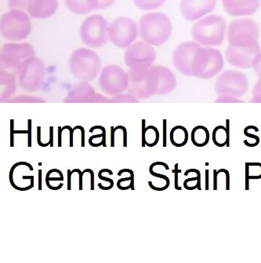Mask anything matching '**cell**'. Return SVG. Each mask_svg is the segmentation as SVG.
I'll return each mask as SVG.
<instances>
[{
  "mask_svg": "<svg viewBox=\"0 0 261 263\" xmlns=\"http://www.w3.org/2000/svg\"><path fill=\"white\" fill-rule=\"evenodd\" d=\"M210 132L204 126H197L191 130V142L196 147H204L210 142Z\"/></svg>",
  "mask_w": 261,
  "mask_h": 263,
  "instance_id": "cell-23",
  "label": "cell"
},
{
  "mask_svg": "<svg viewBox=\"0 0 261 263\" xmlns=\"http://www.w3.org/2000/svg\"><path fill=\"white\" fill-rule=\"evenodd\" d=\"M93 10H104L112 5L115 0H87Z\"/></svg>",
  "mask_w": 261,
  "mask_h": 263,
  "instance_id": "cell-29",
  "label": "cell"
},
{
  "mask_svg": "<svg viewBox=\"0 0 261 263\" xmlns=\"http://www.w3.org/2000/svg\"><path fill=\"white\" fill-rule=\"evenodd\" d=\"M166 0H133L135 5L140 10H151L159 8Z\"/></svg>",
  "mask_w": 261,
  "mask_h": 263,
  "instance_id": "cell-27",
  "label": "cell"
},
{
  "mask_svg": "<svg viewBox=\"0 0 261 263\" xmlns=\"http://www.w3.org/2000/svg\"><path fill=\"white\" fill-rule=\"evenodd\" d=\"M89 169H86L84 172H82L79 169H75V170L72 171V173H75V172H77L78 173V175H79V178H78V190H83V175L86 173V172H88Z\"/></svg>",
  "mask_w": 261,
  "mask_h": 263,
  "instance_id": "cell-34",
  "label": "cell"
},
{
  "mask_svg": "<svg viewBox=\"0 0 261 263\" xmlns=\"http://www.w3.org/2000/svg\"><path fill=\"white\" fill-rule=\"evenodd\" d=\"M205 175H206V185H205V190H209L210 189V172L209 170H206V172H205Z\"/></svg>",
  "mask_w": 261,
  "mask_h": 263,
  "instance_id": "cell-43",
  "label": "cell"
},
{
  "mask_svg": "<svg viewBox=\"0 0 261 263\" xmlns=\"http://www.w3.org/2000/svg\"><path fill=\"white\" fill-rule=\"evenodd\" d=\"M170 142L176 147L185 146L188 142V130L183 126H176L170 132Z\"/></svg>",
  "mask_w": 261,
  "mask_h": 263,
  "instance_id": "cell-24",
  "label": "cell"
},
{
  "mask_svg": "<svg viewBox=\"0 0 261 263\" xmlns=\"http://www.w3.org/2000/svg\"><path fill=\"white\" fill-rule=\"evenodd\" d=\"M65 2L67 7L77 14H87L93 10L87 0H65Z\"/></svg>",
  "mask_w": 261,
  "mask_h": 263,
  "instance_id": "cell-26",
  "label": "cell"
},
{
  "mask_svg": "<svg viewBox=\"0 0 261 263\" xmlns=\"http://www.w3.org/2000/svg\"><path fill=\"white\" fill-rule=\"evenodd\" d=\"M128 76L129 88L139 96H148L159 88V73L157 65L148 68H130Z\"/></svg>",
  "mask_w": 261,
  "mask_h": 263,
  "instance_id": "cell-6",
  "label": "cell"
},
{
  "mask_svg": "<svg viewBox=\"0 0 261 263\" xmlns=\"http://www.w3.org/2000/svg\"><path fill=\"white\" fill-rule=\"evenodd\" d=\"M225 11L233 17L252 15L260 6V0H222Z\"/></svg>",
  "mask_w": 261,
  "mask_h": 263,
  "instance_id": "cell-18",
  "label": "cell"
},
{
  "mask_svg": "<svg viewBox=\"0 0 261 263\" xmlns=\"http://www.w3.org/2000/svg\"><path fill=\"white\" fill-rule=\"evenodd\" d=\"M28 147H32V120H28Z\"/></svg>",
  "mask_w": 261,
  "mask_h": 263,
  "instance_id": "cell-38",
  "label": "cell"
},
{
  "mask_svg": "<svg viewBox=\"0 0 261 263\" xmlns=\"http://www.w3.org/2000/svg\"><path fill=\"white\" fill-rule=\"evenodd\" d=\"M80 38L85 45L93 48L103 47L109 39V25L99 14L86 18L80 27Z\"/></svg>",
  "mask_w": 261,
  "mask_h": 263,
  "instance_id": "cell-8",
  "label": "cell"
},
{
  "mask_svg": "<svg viewBox=\"0 0 261 263\" xmlns=\"http://www.w3.org/2000/svg\"><path fill=\"white\" fill-rule=\"evenodd\" d=\"M159 132L154 126L145 127V120H142V146L154 147L159 141Z\"/></svg>",
  "mask_w": 261,
  "mask_h": 263,
  "instance_id": "cell-22",
  "label": "cell"
},
{
  "mask_svg": "<svg viewBox=\"0 0 261 263\" xmlns=\"http://www.w3.org/2000/svg\"><path fill=\"white\" fill-rule=\"evenodd\" d=\"M244 135L245 136L250 138V140H245L244 144L246 146L248 147H256L259 144V138L257 135H254V134L250 133L247 128L244 129Z\"/></svg>",
  "mask_w": 261,
  "mask_h": 263,
  "instance_id": "cell-30",
  "label": "cell"
},
{
  "mask_svg": "<svg viewBox=\"0 0 261 263\" xmlns=\"http://www.w3.org/2000/svg\"><path fill=\"white\" fill-rule=\"evenodd\" d=\"M99 82L103 90L108 93H119L127 87L128 76L121 67L108 65L102 69Z\"/></svg>",
  "mask_w": 261,
  "mask_h": 263,
  "instance_id": "cell-14",
  "label": "cell"
},
{
  "mask_svg": "<svg viewBox=\"0 0 261 263\" xmlns=\"http://www.w3.org/2000/svg\"><path fill=\"white\" fill-rule=\"evenodd\" d=\"M213 143L218 147L230 146V120H226V127L219 125L215 127L212 134Z\"/></svg>",
  "mask_w": 261,
  "mask_h": 263,
  "instance_id": "cell-21",
  "label": "cell"
},
{
  "mask_svg": "<svg viewBox=\"0 0 261 263\" xmlns=\"http://www.w3.org/2000/svg\"><path fill=\"white\" fill-rule=\"evenodd\" d=\"M17 72L21 87L25 90H34L44 79L45 66L42 60L34 56L25 61Z\"/></svg>",
  "mask_w": 261,
  "mask_h": 263,
  "instance_id": "cell-11",
  "label": "cell"
},
{
  "mask_svg": "<svg viewBox=\"0 0 261 263\" xmlns=\"http://www.w3.org/2000/svg\"><path fill=\"white\" fill-rule=\"evenodd\" d=\"M98 177L101 180H103V181H105V182H109L110 184H112V185H114L113 180L111 179V178H107V177L102 176V174L99 172Z\"/></svg>",
  "mask_w": 261,
  "mask_h": 263,
  "instance_id": "cell-47",
  "label": "cell"
},
{
  "mask_svg": "<svg viewBox=\"0 0 261 263\" xmlns=\"http://www.w3.org/2000/svg\"><path fill=\"white\" fill-rule=\"evenodd\" d=\"M37 142L41 147H47L50 145V141L47 143L44 144L41 142V127H37Z\"/></svg>",
  "mask_w": 261,
  "mask_h": 263,
  "instance_id": "cell-37",
  "label": "cell"
},
{
  "mask_svg": "<svg viewBox=\"0 0 261 263\" xmlns=\"http://www.w3.org/2000/svg\"><path fill=\"white\" fill-rule=\"evenodd\" d=\"M173 31L171 22L162 13H147L139 21L140 38L151 45L162 46L168 41Z\"/></svg>",
  "mask_w": 261,
  "mask_h": 263,
  "instance_id": "cell-1",
  "label": "cell"
},
{
  "mask_svg": "<svg viewBox=\"0 0 261 263\" xmlns=\"http://www.w3.org/2000/svg\"><path fill=\"white\" fill-rule=\"evenodd\" d=\"M72 172L68 170V190H72Z\"/></svg>",
  "mask_w": 261,
  "mask_h": 263,
  "instance_id": "cell-46",
  "label": "cell"
},
{
  "mask_svg": "<svg viewBox=\"0 0 261 263\" xmlns=\"http://www.w3.org/2000/svg\"><path fill=\"white\" fill-rule=\"evenodd\" d=\"M95 129H100L102 130V132L104 133L103 138H102V142H103V146L106 147V130H105V127H102V126H95V127H92V128L90 129V132H93Z\"/></svg>",
  "mask_w": 261,
  "mask_h": 263,
  "instance_id": "cell-36",
  "label": "cell"
},
{
  "mask_svg": "<svg viewBox=\"0 0 261 263\" xmlns=\"http://www.w3.org/2000/svg\"><path fill=\"white\" fill-rule=\"evenodd\" d=\"M226 21L217 15H210L197 22L192 27L194 40L207 47L219 46L225 40Z\"/></svg>",
  "mask_w": 261,
  "mask_h": 263,
  "instance_id": "cell-2",
  "label": "cell"
},
{
  "mask_svg": "<svg viewBox=\"0 0 261 263\" xmlns=\"http://www.w3.org/2000/svg\"><path fill=\"white\" fill-rule=\"evenodd\" d=\"M167 120H163V147L167 146Z\"/></svg>",
  "mask_w": 261,
  "mask_h": 263,
  "instance_id": "cell-40",
  "label": "cell"
},
{
  "mask_svg": "<svg viewBox=\"0 0 261 263\" xmlns=\"http://www.w3.org/2000/svg\"><path fill=\"white\" fill-rule=\"evenodd\" d=\"M68 65L72 74L84 81H90L96 78L102 68L98 55L86 48L75 50L69 58Z\"/></svg>",
  "mask_w": 261,
  "mask_h": 263,
  "instance_id": "cell-4",
  "label": "cell"
},
{
  "mask_svg": "<svg viewBox=\"0 0 261 263\" xmlns=\"http://www.w3.org/2000/svg\"><path fill=\"white\" fill-rule=\"evenodd\" d=\"M246 190H250V181L251 179H261V163L246 162Z\"/></svg>",
  "mask_w": 261,
  "mask_h": 263,
  "instance_id": "cell-25",
  "label": "cell"
},
{
  "mask_svg": "<svg viewBox=\"0 0 261 263\" xmlns=\"http://www.w3.org/2000/svg\"><path fill=\"white\" fill-rule=\"evenodd\" d=\"M118 129H121V130H123V147H127V128L125 127H123V126H118V127H115V132H116V130H118Z\"/></svg>",
  "mask_w": 261,
  "mask_h": 263,
  "instance_id": "cell-39",
  "label": "cell"
},
{
  "mask_svg": "<svg viewBox=\"0 0 261 263\" xmlns=\"http://www.w3.org/2000/svg\"><path fill=\"white\" fill-rule=\"evenodd\" d=\"M172 173L175 175V189L176 190H182V187L179 186V174L182 173V170L178 167V163H176L174 166V170L172 171Z\"/></svg>",
  "mask_w": 261,
  "mask_h": 263,
  "instance_id": "cell-33",
  "label": "cell"
},
{
  "mask_svg": "<svg viewBox=\"0 0 261 263\" xmlns=\"http://www.w3.org/2000/svg\"><path fill=\"white\" fill-rule=\"evenodd\" d=\"M50 147H53V127H50Z\"/></svg>",
  "mask_w": 261,
  "mask_h": 263,
  "instance_id": "cell-51",
  "label": "cell"
},
{
  "mask_svg": "<svg viewBox=\"0 0 261 263\" xmlns=\"http://www.w3.org/2000/svg\"><path fill=\"white\" fill-rule=\"evenodd\" d=\"M115 127H111V146L115 147Z\"/></svg>",
  "mask_w": 261,
  "mask_h": 263,
  "instance_id": "cell-44",
  "label": "cell"
},
{
  "mask_svg": "<svg viewBox=\"0 0 261 263\" xmlns=\"http://www.w3.org/2000/svg\"><path fill=\"white\" fill-rule=\"evenodd\" d=\"M159 73V88L158 93H164L170 91L176 86V78L170 68L157 65Z\"/></svg>",
  "mask_w": 261,
  "mask_h": 263,
  "instance_id": "cell-20",
  "label": "cell"
},
{
  "mask_svg": "<svg viewBox=\"0 0 261 263\" xmlns=\"http://www.w3.org/2000/svg\"><path fill=\"white\" fill-rule=\"evenodd\" d=\"M248 79L238 71H225L216 80V89L218 93L241 96L248 89Z\"/></svg>",
  "mask_w": 261,
  "mask_h": 263,
  "instance_id": "cell-13",
  "label": "cell"
},
{
  "mask_svg": "<svg viewBox=\"0 0 261 263\" xmlns=\"http://www.w3.org/2000/svg\"><path fill=\"white\" fill-rule=\"evenodd\" d=\"M58 7L57 0H29L26 13L36 19L51 17Z\"/></svg>",
  "mask_w": 261,
  "mask_h": 263,
  "instance_id": "cell-19",
  "label": "cell"
},
{
  "mask_svg": "<svg viewBox=\"0 0 261 263\" xmlns=\"http://www.w3.org/2000/svg\"><path fill=\"white\" fill-rule=\"evenodd\" d=\"M29 0H9V8L10 10H18L26 11Z\"/></svg>",
  "mask_w": 261,
  "mask_h": 263,
  "instance_id": "cell-31",
  "label": "cell"
},
{
  "mask_svg": "<svg viewBox=\"0 0 261 263\" xmlns=\"http://www.w3.org/2000/svg\"><path fill=\"white\" fill-rule=\"evenodd\" d=\"M259 25L250 18H238L230 22L228 29L229 46L249 48L258 45Z\"/></svg>",
  "mask_w": 261,
  "mask_h": 263,
  "instance_id": "cell-5",
  "label": "cell"
},
{
  "mask_svg": "<svg viewBox=\"0 0 261 263\" xmlns=\"http://www.w3.org/2000/svg\"><path fill=\"white\" fill-rule=\"evenodd\" d=\"M35 56L33 47L29 44H7L0 53L1 69L17 72L27 59Z\"/></svg>",
  "mask_w": 261,
  "mask_h": 263,
  "instance_id": "cell-9",
  "label": "cell"
},
{
  "mask_svg": "<svg viewBox=\"0 0 261 263\" xmlns=\"http://www.w3.org/2000/svg\"><path fill=\"white\" fill-rule=\"evenodd\" d=\"M13 120H10V147L14 146L13 143V134H28L29 130H14L13 129Z\"/></svg>",
  "mask_w": 261,
  "mask_h": 263,
  "instance_id": "cell-32",
  "label": "cell"
},
{
  "mask_svg": "<svg viewBox=\"0 0 261 263\" xmlns=\"http://www.w3.org/2000/svg\"><path fill=\"white\" fill-rule=\"evenodd\" d=\"M32 24L26 12L11 10L4 13L0 21V31L4 38L11 41H21L29 36Z\"/></svg>",
  "mask_w": 261,
  "mask_h": 263,
  "instance_id": "cell-7",
  "label": "cell"
},
{
  "mask_svg": "<svg viewBox=\"0 0 261 263\" xmlns=\"http://www.w3.org/2000/svg\"><path fill=\"white\" fill-rule=\"evenodd\" d=\"M216 6V0H182L180 11L186 20H198L211 13Z\"/></svg>",
  "mask_w": 261,
  "mask_h": 263,
  "instance_id": "cell-16",
  "label": "cell"
},
{
  "mask_svg": "<svg viewBox=\"0 0 261 263\" xmlns=\"http://www.w3.org/2000/svg\"><path fill=\"white\" fill-rule=\"evenodd\" d=\"M155 57V49L151 44L138 41L127 47L124 61L130 68H148L152 66Z\"/></svg>",
  "mask_w": 261,
  "mask_h": 263,
  "instance_id": "cell-12",
  "label": "cell"
},
{
  "mask_svg": "<svg viewBox=\"0 0 261 263\" xmlns=\"http://www.w3.org/2000/svg\"><path fill=\"white\" fill-rule=\"evenodd\" d=\"M50 181H64L63 175L57 177V178H50L48 175L46 177V182H50Z\"/></svg>",
  "mask_w": 261,
  "mask_h": 263,
  "instance_id": "cell-45",
  "label": "cell"
},
{
  "mask_svg": "<svg viewBox=\"0 0 261 263\" xmlns=\"http://www.w3.org/2000/svg\"><path fill=\"white\" fill-rule=\"evenodd\" d=\"M137 35V25L128 17L115 19L109 25L110 41L120 48L128 47L136 40Z\"/></svg>",
  "mask_w": 261,
  "mask_h": 263,
  "instance_id": "cell-10",
  "label": "cell"
},
{
  "mask_svg": "<svg viewBox=\"0 0 261 263\" xmlns=\"http://www.w3.org/2000/svg\"><path fill=\"white\" fill-rule=\"evenodd\" d=\"M253 68H254V70L256 71L257 75L259 76V78H261V53L258 59H256V62L253 65Z\"/></svg>",
  "mask_w": 261,
  "mask_h": 263,
  "instance_id": "cell-35",
  "label": "cell"
},
{
  "mask_svg": "<svg viewBox=\"0 0 261 263\" xmlns=\"http://www.w3.org/2000/svg\"><path fill=\"white\" fill-rule=\"evenodd\" d=\"M74 130H77V129H79L82 132V145L81 146L83 148L85 147V129L84 127H81V126H76V127H74Z\"/></svg>",
  "mask_w": 261,
  "mask_h": 263,
  "instance_id": "cell-41",
  "label": "cell"
},
{
  "mask_svg": "<svg viewBox=\"0 0 261 263\" xmlns=\"http://www.w3.org/2000/svg\"><path fill=\"white\" fill-rule=\"evenodd\" d=\"M38 190H42V170H38Z\"/></svg>",
  "mask_w": 261,
  "mask_h": 263,
  "instance_id": "cell-49",
  "label": "cell"
},
{
  "mask_svg": "<svg viewBox=\"0 0 261 263\" xmlns=\"http://www.w3.org/2000/svg\"><path fill=\"white\" fill-rule=\"evenodd\" d=\"M62 127H58V147L62 146Z\"/></svg>",
  "mask_w": 261,
  "mask_h": 263,
  "instance_id": "cell-50",
  "label": "cell"
},
{
  "mask_svg": "<svg viewBox=\"0 0 261 263\" xmlns=\"http://www.w3.org/2000/svg\"><path fill=\"white\" fill-rule=\"evenodd\" d=\"M198 45L197 43L188 41L180 44L173 51V62L175 68L186 77H192L191 61Z\"/></svg>",
  "mask_w": 261,
  "mask_h": 263,
  "instance_id": "cell-17",
  "label": "cell"
},
{
  "mask_svg": "<svg viewBox=\"0 0 261 263\" xmlns=\"http://www.w3.org/2000/svg\"><path fill=\"white\" fill-rule=\"evenodd\" d=\"M89 173L91 175V185H90V188H91V190H94V173H93V170L91 169H89Z\"/></svg>",
  "mask_w": 261,
  "mask_h": 263,
  "instance_id": "cell-48",
  "label": "cell"
},
{
  "mask_svg": "<svg viewBox=\"0 0 261 263\" xmlns=\"http://www.w3.org/2000/svg\"><path fill=\"white\" fill-rule=\"evenodd\" d=\"M65 129L69 130V133H70V145L69 146L73 147V135L75 130L72 129V127H69V126H65V127H62V130H65Z\"/></svg>",
  "mask_w": 261,
  "mask_h": 263,
  "instance_id": "cell-42",
  "label": "cell"
},
{
  "mask_svg": "<svg viewBox=\"0 0 261 263\" xmlns=\"http://www.w3.org/2000/svg\"><path fill=\"white\" fill-rule=\"evenodd\" d=\"M184 187L187 190H202L201 187V172L197 170L195 177L187 178L184 182Z\"/></svg>",
  "mask_w": 261,
  "mask_h": 263,
  "instance_id": "cell-28",
  "label": "cell"
},
{
  "mask_svg": "<svg viewBox=\"0 0 261 263\" xmlns=\"http://www.w3.org/2000/svg\"><path fill=\"white\" fill-rule=\"evenodd\" d=\"M224 59L216 49L198 45L191 61V75L201 79L215 77L223 69Z\"/></svg>",
  "mask_w": 261,
  "mask_h": 263,
  "instance_id": "cell-3",
  "label": "cell"
},
{
  "mask_svg": "<svg viewBox=\"0 0 261 263\" xmlns=\"http://www.w3.org/2000/svg\"><path fill=\"white\" fill-rule=\"evenodd\" d=\"M260 53L259 44L249 48H237L228 46L225 56L232 66L238 68H250L253 67Z\"/></svg>",
  "mask_w": 261,
  "mask_h": 263,
  "instance_id": "cell-15",
  "label": "cell"
}]
</instances>
